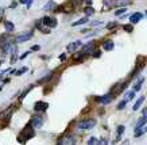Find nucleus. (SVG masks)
Returning a JSON list of instances; mask_svg holds the SVG:
<instances>
[{
	"label": "nucleus",
	"mask_w": 147,
	"mask_h": 145,
	"mask_svg": "<svg viewBox=\"0 0 147 145\" xmlns=\"http://www.w3.org/2000/svg\"><path fill=\"white\" fill-rule=\"evenodd\" d=\"M3 15H4V10H3V8H0V19L3 18Z\"/></svg>",
	"instance_id": "39"
},
{
	"label": "nucleus",
	"mask_w": 147,
	"mask_h": 145,
	"mask_svg": "<svg viewBox=\"0 0 147 145\" xmlns=\"http://www.w3.org/2000/svg\"><path fill=\"white\" fill-rule=\"evenodd\" d=\"M88 144L89 145H94V144H100V141L97 140V138H94V137H92V138H89V141H88Z\"/></svg>",
	"instance_id": "31"
},
{
	"label": "nucleus",
	"mask_w": 147,
	"mask_h": 145,
	"mask_svg": "<svg viewBox=\"0 0 147 145\" xmlns=\"http://www.w3.org/2000/svg\"><path fill=\"white\" fill-rule=\"evenodd\" d=\"M47 109H49V103H47V102H43V100H38V102H35V104H34L35 113H45Z\"/></svg>",
	"instance_id": "4"
},
{
	"label": "nucleus",
	"mask_w": 147,
	"mask_h": 145,
	"mask_svg": "<svg viewBox=\"0 0 147 145\" xmlns=\"http://www.w3.org/2000/svg\"><path fill=\"white\" fill-rule=\"evenodd\" d=\"M13 113V106H9L5 110L0 111V121H8Z\"/></svg>",
	"instance_id": "6"
},
{
	"label": "nucleus",
	"mask_w": 147,
	"mask_h": 145,
	"mask_svg": "<svg viewBox=\"0 0 147 145\" xmlns=\"http://www.w3.org/2000/svg\"><path fill=\"white\" fill-rule=\"evenodd\" d=\"M147 131V129L146 127H136V131H135V137H140V136H143L144 133Z\"/></svg>",
	"instance_id": "18"
},
{
	"label": "nucleus",
	"mask_w": 147,
	"mask_h": 145,
	"mask_svg": "<svg viewBox=\"0 0 147 145\" xmlns=\"http://www.w3.org/2000/svg\"><path fill=\"white\" fill-rule=\"evenodd\" d=\"M31 38H32V31L22 33L20 35H18V38H16V42L22 44V42H26V41H28V39H31Z\"/></svg>",
	"instance_id": "10"
},
{
	"label": "nucleus",
	"mask_w": 147,
	"mask_h": 145,
	"mask_svg": "<svg viewBox=\"0 0 147 145\" xmlns=\"http://www.w3.org/2000/svg\"><path fill=\"white\" fill-rule=\"evenodd\" d=\"M142 117H146V118H147V107L143 110V115H142Z\"/></svg>",
	"instance_id": "41"
},
{
	"label": "nucleus",
	"mask_w": 147,
	"mask_h": 145,
	"mask_svg": "<svg viewBox=\"0 0 147 145\" xmlns=\"http://www.w3.org/2000/svg\"><path fill=\"white\" fill-rule=\"evenodd\" d=\"M16 5H18V3H16V1H13V3H11V5H9V7H11V8H15Z\"/></svg>",
	"instance_id": "38"
},
{
	"label": "nucleus",
	"mask_w": 147,
	"mask_h": 145,
	"mask_svg": "<svg viewBox=\"0 0 147 145\" xmlns=\"http://www.w3.org/2000/svg\"><path fill=\"white\" fill-rule=\"evenodd\" d=\"M1 88H3V86H0V91H1Z\"/></svg>",
	"instance_id": "44"
},
{
	"label": "nucleus",
	"mask_w": 147,
	"mask_h": 145,
	"mask_svg": "<svg viewBox=\"0 0 147 145\" xmlns=\"http://www.w3.org/2000/svg\"><path fill=\"white\" fill-rule=\"evenodd\" d=\"M54 8H55V3H54V1H49V3L43 7L45 11H50V10H54Z\"/></svg>",
	"instance_id": "24"
},
{
	"label": "nucleus",
	"mask_w": 147,
	"mask_h": 145,
	"mask_svg": "<svg viewBox=\"0 0 147 145\" xmlns=\"http://www.w3.org/2000/svg\"><path fill=\"white\" fill-rule=\"evenodd\" d=\"M27 56H28V52H26L24 54H22V56H20V57H19V59H20V60H23V59H26Z\"/></svg>",
	"instance_id": "36"
},
{
	"label": "nucleus",
	"mask_w": 147,
	"mask_h": 145,
	"mask_svg": "<svg viewBox=\"0 0 147 145\" xmlns=\"http://www.w3.org/2000/svg\"><path fill=\"white\" fill-rule=\"evenodd\" d=\"M30 125H31L34 129H39V127H42V125H43V118L40 117V115L32 117L31 121H30Z\"/></svg>",
	"instance_id": "7"
},
{
	"label": "nucleus",
	"mask_w": 147,
	"mask_h": 145,
	"mask_svg": "<svg viewBox=\"0 0 147 145\" xmlns=\"http://www.w3.org/2000/svg\"><path fill=\"white\" fill-rule=\"evenodd\" d=\"M82 46V44H81V41H76V42H71V44H69V45L66 46V50L67 52H70V53H73V52H76L78 48H81Z\"/></svg>",
	"instance_id": "12"
},
{
	"label": "nucleus",
	"mask_w": 147,
	"mask_h": 145,
	"mask_svg": "<svg viewBox=\"0 0 147 145\" xmlns=\"http://www.w3.org/2000/svg\"><path fill=\"white\" fill-rule=\"evenodd\" d=\"M113 5H116V0H104V7L105 8H112Z\"/></svg>",
	"instance_id": "20"
},
{
	"label": "nucleus",
	"mask_w": 147,
	"mask_h": 145,
	"mask_svg": "<svg viewBox=\"0 0 147 145\" xmlns=\"http://www.w3.org/2000/svg\"><path fill=\"white\" fill-rule=\"evenodd\" d=\"M84 1H85V3H86L88 5H92V3H93L92 0H84Z\"/></svg>",
	"instance_id": "40"
},
{
	"label": "nucleus",
	"mask_w": 147,
	"mask_h": 145,
	"mask_svg": "<svg viewBox=\"0 0 147 145\" xmlns=\"http://www.w3.org/2000/svg\"><path fill=\"white\" fill-rule=\"evenodd\" d=\"M88 22V18L85 16V18H81V19H78V20H76L74 23H71V26L73 27H76V26H80V25H84V23H86Z\"/></svg>",
	"instance_id": "21"
},
{
	"label": "nucleus",
	"mask_w": 147,
	"mask_h": 145,
	"mask_svg": "<svg viewBox=\"0 0 147 145\" xmlns=\"http://www.w3.org/2000/svg\"><path fill=\"white\" fill-rule=\"evenodd\" d=\"M35 136V129L28 123L26 127H24V130H23L22 136L18 137V142H20V144H24L27 140H30V138H32V137Z\"/></svg>",
	"instance_id": "2"
},
{
	"label": "nucleus",
	"mask_w": 147,
	"mask_h": 145,
	"mask_svg": "<svg viewBox=\"0 0 147 145\" xmlns=\"http://www.w3.org/2000/svg\"><path fill=\"white\" fill-rule=\"evenodd\" d=\"M142 18H143L142 12H134V14L129 16V20H131V23H132V25H135V23H138Z\"/></svg>",
	"instance_id": "13"
},
{
	"label": "nucleus",
	"mask_w": 147,
	"mask_h": 145,
	"mask_svg": "<svg viewBox=\"0 0 147 145\" xmlns=\"http://www.w3.org/2000/svg\"><path fill=\"white\" fill-rule=\"evenodd\" d=\"M143 83H144V77H140L139 79V82L135 84V87H134V91L135 92H138V91H140V88H142V86H143Z\"/></svg>",
	"instance_id": "17"
},
{
	"label": "nucleus",
	"mask_w": 147,
	"mask_h": 145,
	"mask_svg": "<svg viewBox=\"0 0 147 145\" xmlns=\"http://www.w3.org/2000/svg\"><path fill=\"white\" fill-rule=\"evenodd\" d=\"M123 29H124V31H127V33H132V30H134V26H132V23H131V25H125Z\"/></svg>",
	"instance_id": "28"
},
{
	"label": "nucleus",
	"mask_w": 147,
	"mask_h": 145,
	"mask_svg": "<svg viewBox=\"0 0 147 145\" xmlns=\"http://www.w3.org/2000/svg\"><path fill=\"white\" fill-rule=\"evenodd\" d=\"M116 26H117V23L116 22H111L107 25V29L108 30H113V29H116Z\"/></svg>",
	"instance_id": "30"
},
{
	"label": "nucleus",
	"mask_w": 147,
	"mask_h": 145,
	"mask_svg": "<svg viewBox=\"0 0 147 145\" xmlns=\"http://www.w3.org/2000/svg\"><path fill=\"white\" fill-rule=\"evenodd\" d=\"M92 56H93L94 59H98V57H101V50H100V49H94L93 53H92Z\"/></svg>",
	"instance_id": "26"
},
{
	"label": "nucleus",
	"mask_w": 147,
	"mask_h": 145,
	"mask_svg": "<svg viewBox=\"0 0 147 145\" xmlns=\"http://www.w3.org/2000/svg\"><path fill=\"white\" fill-rule=\"evenodd\" d=\"M42 22H43V25H46L47 27L50 29H53V27H57V19H54L51 18V16H45V18H42Z\"/></svg>",
	"instance_id": "8"
},
{
	"label": "nucleus",
	"mask_w": 147,
	"mask_h": 145,
	"mask_svg": "<svg viewBox=\"0 0 147 145\" xmlns=\"http://www.w3.org/2000/svg\"><path fill=\"white\" fill-rule=\"evenodd\" d=\"M85 53L84 52H80V53H76V54L73 56V60L74 61H78V63H81V61H84V59H85Z\"/></svg>",
	"instance_id": "14"
},
{
	"label": "nucleus",
	"mask_w": 147,
	"mask_h": 145,
	"mask_svg": "<svg viewBox=\"0 0 147 145\" xmlns=\"http://www.w3.org/2000/svg\"><path fill=\"white\" fill-rule=\"evenodd\" d=\"M94 49H96V42H89V44H86L85 46H82V52H84L85 54H92Z\"/></svg>",
	"instance_id": "11"
},
{
	"label": "nucleus",
	"mask_w": 147,
	"mask_h": 145,
	"mask_svg": "<svg viewBox=\"0 0 147 145\" xmlns=\"http://www.w3.org/2000/svg\"><path fill=\"white\" fill-rule=\"evenodd\" d=\"M59 60H61V61H65V60H66V54H61Z\"/></svg>",
	"instance_id": "37"
},
{
	"label": "nucleus",
	"mask_w": 147,
	"mask_h": 145,
	"mask_svg": "<svg viewBox=\"0 0 147 145\" xmlns=\"http://www.w3.org/2000/svg\"><path fill=\"white\" fill-rule=\"evenodd\" d=\"M16 41L12 35H3L0 37V48L3 50V53H8L13 49V42Z\"/></svg>",
	"instance_id": "1"
},
{
	"label": "nucleus",
	"mask_w": 147,
	"mask_h": 145,
	"mask_svg": "<svg viewBox=\"0 0 147 145\" xmlns=\"http://www.w3.org/2000/svg\"><path fill=\"white\" fill-rule=\"evenodd\" d=\"M113 48H115V45H113V42L109 41V39L102 44V49H104V50H112Z\"/></svg>",
	"instance_id": "16"
},
{
	"label": "nucleus",
	"mask_w": 147,
	"mask_h": 145,
	"mask_svg": "<svg viewBox=\"0 0 147 145\" xmlns=\"http://www.w3.org/2000/svg\"><path fill=\"white\" fill-rule=\"evenodd\" d=\"M135 94H136V92H135L134 90H132V91H128V92L125 94L124 99L127 100V102H128V100H132V99H134V98H135Z\"/></svg>",
	"instance_id": "22"
},
{
	"label": "nucleus",
	"mask_w": 147,
	"mask_h": 145,
	"mask_svg": "<svg viewBox=\"0 0 147 145\" xmlns=\"http://www.w3.org/2000/svg\"><path fill=\"white\" fill-rule=\"evenodd\" d=\"M31 1H32V0H19V3H22V4H26L27 7H30V5H31Z\"/></svg>",
	"instance_id": "34"
},
{
	"label": "nucleus",
	"mask_w": 147,
	"mask_h": 145,
	"mask_svg": "<svg viewBox=\"0 0 147 145\" xmlns=\"http://www.w3.org/2000/svg\"><path fill=\"white\" fill-rule=\"evenodd\" d=\"M4 27H5V30H7L8 33H11V31H13L15 26H13V23H12V22L7 20V22H4Z\"/></svg>",
	"instance_id": "19"
},
{
	"label": "nucleus",
	"mask_w": 147,
	"mask_h": 145,
	"mask_svg": "<svg viewBox=\"0 0 147 145\" xmlns=\"http://www.w3.org/2000/svg\"><path fill=\"white\" fill-rule=\"evenodd\" d=\"M147 123V118L146 117H142L138 121V123H136V127H140V126H144Z\"/></svg>",
	"instance_id": "25"
},
{
	"label": "nucleus",
	"mask_w": 147,
	"mask_h": 145,
	"mask_svg": "<svg viewBox=\"0 0 147 145\" xmlns=\"http://www.w3.org/2000/svg\"><path fill=\"white\" fill-rule=\"evenodd\" d=\"M113 98H115V94H105V95H102V96H98L97 102H100L102 104H107V103H111L112 100H113Z\"/></svg>",
	"instance_id": "9"
},
{
	"label": "nucleus",
	"mask_w": 147,
	"mask_h": 145,
	"mask_svg": "<svg viewBox=\"0 0 147 145\" xmlns=\"http://www.w3.org/2000/svg\"><path fill=\"white\" fill-rule=\"evenodd\" d=\"M84 12H85V15H86V16H92V15L94 14V10L92 8L90 5H88V7L84 10Z\"/></svg>",
	"instance_id": "23"
},
{
	"label": "nucleus",
	"mask_w": 147,
	"mask_h": 145,
	"mask_svg": "<svg viewBox=\"0 0 147 145\" xmlns=\"http://www.w3.org/2000/svg\"><path fill=\"white\" fill-rule=\"evenodd\" d=\"M124 125H120V126L117 127V134H119V136H121V134H123V133H124Z\"/></svg>",
	"instance_id": "33"
},
{
	"label": "nucleus",
	"mask_w": 147,
	"mask_h": 145,
	"mask_svg": "<svg viewBox=\"0 0 147 145\" xmlns=\"http://www.w3.org/2000/svg\"><path fill=\"white\" fill-rule=\"evenodd\" d=\"M4 61V56H0V65H1V63Z\"/></svg>",
	"instance_id": "42"
},
{
	"label": "nucleus",
	"mask_w": 147,
	"mask_h": 145,
	"mask_svg": "<svg viewBox=\"0 0 147 145\" xmlns=\"http://www.w3.org/2000/svg\"><path fill=\"white\" fill-rule=\"evenodd\" d=\"M31 90H32V87H28V88H27L26 91H23V94H22V95H20V99H24V96H26L27 94H28V92H30V91H31Z\"/></svg>",
	"instance_id": "32"
},
{
	"label": "nucleus",
	"mask_w": 147,
	"mask_h": 145,
	"mask_svg": "<svg viewBox=\"0 0 147 145\" xmlns=\"http://www.w3.org/2000/svg\"><path fill=\"white\" fill-rule=\"evenodd\" d=\"M125 10H127V8H125V7H121V8H119V10H116V12H115V15H116V16H120V15H121V14H124V12H125Z\"/></svg>",
	"instance_id": "27"
},
{
	"label": "nucleus",
	"mask_w": 147,
	"mask_h": 145,
	"mask_svg": "<svg viewBox=\"0 0 147 145\" xmlns=\"http://www.w3.org/2000/svg\"><path fill=\"white\" fill-rule=\"evenodd\" d=\"M32 50H39V46H32Z\"/></svg>",
	"instance_id": "43"
},
{
	"label": "nucleus",
	"mask_w": 147,
	"mask_h": 145,
	"mask_svg": "<svg viewBox=\"0 0 147 145\" xmlns=\"http://www.w3.org/2000/svg\"><path fill=\"white\" fill-rule=\"evenodd\" d=\"M146 15H147V11H146Z\"/></svg>",
	"instance_id": "45"
},
{
	"label": "nucleus",
	"mask_w": 147,
	"mask_h": 145,
	"mask_svg": "<svg viewBox=\"0 0 147 145\" xmlns=\"http://www.w3.org/2000/svg\"><path fill=\"white\" fill-rule=\"evenodd\" d=\"M125 104H127V100H121V102H120V103H119V104H117V110H123V109H124V107H125Z\"/></svg>",
	"instance_id": "29"
},
{
	"label": "nucleus",
	"mask_w": 147,
	"mask_h": 145,
	"mask_svg": "<svg viewBox=\"0 0 147 145\" xmlns=\"http://www.w3.org/2000/svg\"><path fill=\"white\" fill-rule=\"evenodd\" d=\"M143 100H144V96H140L136 102H135V104H134V107H132V110L134 111H138L139 109H140V106H142V103H143Z\"/></svg>",
	"instance_id": "15"
},
{
	"label": "nucleus",
	"mask_w": 147,
	"mask_h": 145,
	"mask_svg": "<svg viewBox=\"0 0 147 145\" xmlns=\"http://www.w3.org/2000/svg\"><path fill=\"white\" fill-rule=\"evenodd\" d=\"M77 126H78V129H81V130H89V129L96 126V121H94L93 118H85V119H82V121L78 122Z\"/></svg>",
	"instance_id": "3"
},
{
	"label": "nucleus",
	"mask_w": 147,
	"mask_h": 145,
	"mask_svg": "<svg viewBox=\"0 0 147 145\" xmlns=\"http://www.w3.org/2000/svg\"><path fill=\"white\" fill-rule=\"evenodd\" d=\"M24 72H27V68H26V67H24V68H22L20 71H18V72H16V75H18V76H20V75H23Z\"/></svg>",
	"instance_id": "35"
},
{
	"label": "nucleus",
	"mask_w": 147,
	"mask_h": 145,
	"mask_svg": "<svg viewBox=\"0 0 147 145\" xmlns=\"http://www.w3.org/2000/svg\"><path fill=\"white\" fill-rule=\"evenodd\" d=\"M77 138L74 136H71V134H67V136H65L63 138H61V140H58L57 144L58 145H73L76 144Z\"/></svg>",
	"instance_id": "5"
}]
</instances>
